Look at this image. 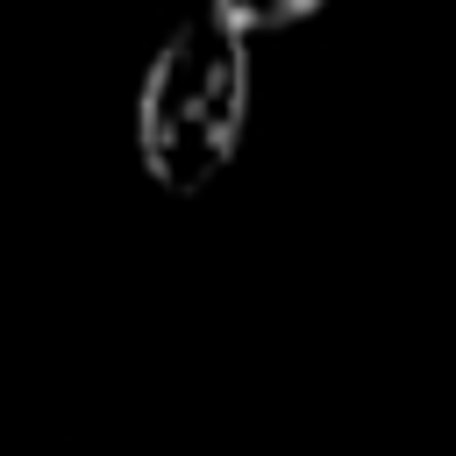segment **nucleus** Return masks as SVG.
<instances>
[{
  "instance_id": "nucleus-1",
  "label": "nucleus",
  "mask_w": 456,
  "mask_h": 456,
  "mask_svg": "<svg viewBox=\"0 0 456 456\" xmlns=\"http://www.w3.org/2000/svg\"><path fill=\"white\" fill-rule=\"evenodd\" d=\"M249 43L228 28L221 7H200L185 14L157 57L142 64V86H135V157L150 171V185L192 200L207 192L235 150H242V128H249Z\"/></svg>"
},
{
  "instance_id": "nucleus-2",
  "label": "nucleus",
  "mask_w": 456,
  "mask_h": 456,
  "mask_svg": "<svg viewBox=\"0 0 456 456\" xmlns=\"http://www.w3.org/2000/svg\"><path fill=\"white\" fill-rule=\"evenodd\" d=\"M214 7L228 14V28H235L242 43H256V36H271V28H299V21L321 14V0H271V7H256V0H214Z\"/></svg>"
}]
</instances>
